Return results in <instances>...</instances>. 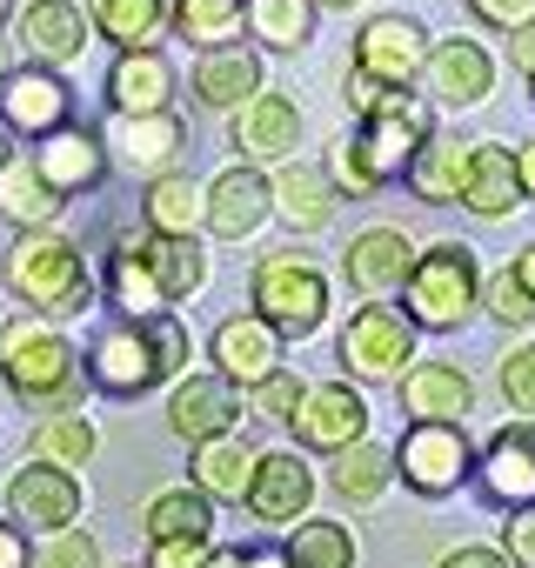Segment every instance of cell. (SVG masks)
Listing matches in <instances>:
<instances>
[{"instance_id": "ee69618b", "label": "cell", "mask_w": 535, "mask_h": 568, "mask_svg": "<svg viewBox=\"0 0 535 568\" xmlns=\"http://www.w3.org/2000/svg\"><path fill=\"white\" fill-rule=\"evenodd\" d=\"M28 568H101V541L88 528H61L28 541Z\"/></svg>"}, {"instance_id": "7a4b0ae2", "label": "cell", "mask_w": 535, "mask_h": 568, "mask_svg": "<svg viewBox=\"0 0 535 568\" xmlns=\"http://www.w3.org/2000/svg\"><path fill=\"white\" fill-rule=\"evenodd\" d=\"M0 382H8V395L21 408H34L41 422L48 415H74L81 388H88L81 382V348L41 315H21V322L0 328Z\"/></svg>"}, {"instance_id": "9f6ffc18", "label": "cell", "mask_w": 535, "mask_h": 568, "mask_svg": "<svg viewBox=\"0 0 535 568\" xmlns=\"http://www.w3.org/2000/svg\"><path fill=\"white\" fill-rule=\"evenodd\" d=\"M508 274L522 281V295L535 302V241H528V247H515V261H508Z\"/></svg>"}, {"instance_id": "ab89813d", "label": "cell", "mask_w": 535, "mask_h": 568, "mask_svg": "<svg viewBox=\"0 0 535 568\" xmlns=\"http://www.w3.org/2000/svg\"><path fill=\"white\" fill-rule=\"evenodd\" d=\"M275 555H282V568H355V535H349V521L322 515V521H295Z\"/></svg>"}, {"instance_id": "ffe728a7", "label": "cell", "mask_w": 535, "mask_h": 568, "mask_svg": "<svg viewBox=\"0 0 535 568\" xmlns=\"http://www.w3.org/2000/svg\"><path fill=\"white\" fill-rule=\"evenodd\" d=\"M268 221V174L261 168H221L214 181H201V234L214 241H248Z\"/></svg>"}, {"instance_id": "9a60e30c", "label": "cell", "mask_w": 535, "mask_h": 568, "mask_svg": "<svg viewBox=\"0 0 535 568\" xmlns=\"http://www.w3.org/2000/svg\"><path fill=\"white\" fill-rule=\"evenodd\" d=\"M81 475H68V468H48V462H28V468H14L8 475V521L21 528V535H61V528H74L81 521Z\"/></svg>"}, {"instance_id": "816d5d0a", "label": "cell", "mask_w": 535, "mask_h": 568, "mask_svg": "<svg viewBox=\"0 0 535 568\" xmlns=\"http://www.w3.org/2000/svg\"><path fill=\"white\" fill-rule=\"evenodd\" d=\"M342 101H349V114L362 121V114H369V108L382 101V88H375V81H369L362 68H349V74H342Z\"/></svg>"}, {"instance_id": "c3c4849f", "label": "cell", "mask_w": 535, "mask_h": 568, "mask_svg": "<svg viewBox=\"0 0 535 568\" xmlns=\"http://www.w3.org/2000/svg\"><path fill=\"white\" fill-rule=\"evenodd\" d=\"M502 561L508 568H535V501L502 521Z\"/></svg>"}, {"instance_id": "e0dca14e", "label": "cell", "mask_w": 535, "mask_h": 568, "mask_svg": "<svg viewBox=\"0 0 535 568\" xmlns=\"http://www.w3.org/2000/svg\"><path fill=\"white\" fill-rule=\"evenodd\" d=\"M28 168L41 174V187L54 194V201H81V194H94L101 181H108V148H101V128H54L48 141H34V154H28Z\"/></svg>"}, {"instance_id": "ac0fdd59", "label": "cell", "mask_w": 535, "mask_h": 568, "mask_svg": "<svg viewBox=\"0 0 535 568\" xmlns=\"http://www.w3.org/2000/svg\"><path fill=\"white\" fill-rule=\"evenodd\" d=\"M208 362H214L208 375L228 382V388L241 395V388H261L268 375L282 368V342L268 335V322H254V315L241 308V315L214 322V335H208Z\"/></svg>"}, {"instance_id": "4dcf8cb0", "label": "cell", "mask_w": 535, "mask_h": 568, "mask_svg": "<svg viewBox=\"0 0 535 568\" xmlns=\"http://www.w3.org/2000/svg\"><path fill=\"white\" fill-rule=\"evenodd\" d=\"M141 227L168 241H201V181L194 174H154L141 187Z\"/></svg>"}, {"instance_id": "e575fe53", "label": "cell", "mask_w": 535, "mask_h": 568, "mask_svg": "<svg viewBox=\"0 0 535 568\" xmlns=\"http://www.w3.org/2000/svg\"><path fill=\"white\" fill-rule=\"evenodd\" d=\"M462 168H468V141H455V134H435L415 161H408V174H402V187L415 194V201H428V207H448L455 194H462Z\"/></svg>"}, {"instance_id": "9c48e42d", "label": "cell", "mask_w": 535, "mask_h": 568, "mask_svg": "<svg viewBox=\"0 0 535 568\" xmlns=\"http://www.w3.org/2000/svg\"><path fill=\"white\" fill-rule=\"evenodd\" d=\"M349 68H362L382 94H415L422 68H428V28L408 14H375V21H362Z\"/></svg>"}, {"instance_id": "bcb514c9", "label": "cell", "mask_w": 535, "mask_h": 568, "mask_svg": "<svg viewBox=\"0 0 535 568\" xmlns=\"http://www.w3.org/2000/svg\"><path fill=\"white\" fill-rule=\"evenodd\" d=\"M322 174H329V187H335V201L349 194V201H375L382 187L369 181V168H362V154H355V134H342V141H329V161H322Z\"/></svg>"}, {"instance_id": "60d3db41", "label": "cell", "mask_w": 535, "mask_h": 568, "mask_svg": "<svg viewBox=\"0 0 535 568\" xmlns=\"http://www.w3.org/2000/svg\"><path fill=\"white\" fill-rule=\"evenodd\" d=\"M94 422L88 415H48V422H34V442H28V462H48V468H88L94 462Z\"/></svg>"}, {"instance_id": "94428289", "label": "cell", "mask_w": 535, "mask_h": 568, "mask_svg": "<svg viewBox=\"0 0 535 568\" xmlns=\"http://www.w3.org/2000/svg\"><path fill=\"white\" fill-rule=\"evenodd\" d=\"M8 68H14V61H8V41H0V81H8Z\"/></svg>"}, {"instance_id": "7dc6e473", "label": "cell", "mask_w": 535, "mask_h": 568, "mask_svg": "<svg viewBox=\"0 0 535 568\" xmlns=\"http://www.w3.org/2000/svg\"><path fill=\"white\" fill-rule=\"evenodd\" d=\"M214 561V535L194 541H148V568H208Z\"/></svg>"}, {"instance_id": "681fc988", "label": "cell", "mask_w": 535, "mask_h": 568, "mask_svg": "<svg viewBox=\"0 0 535 568\" xmlns=\"http://www.w3.org/2000/svg\"><path fill=\"white\" fill-rule=\"evenodd\" d=\"M468 14H475L482 28L515 34V28H528V21H535V0H468Z\"/></svg>"}, {"instance_id": "d4e9b609", "label": "cell", "mask_w": 535, "mask_h": 568, "mask_svg": "<svg viewBox=\"0 0 535 568\" xmlns=\"http://www.w3.org/2000/svg\"><path fill=\"white\" fill-rule=\"evenodd\" d=\"M21 41L34 54V68H54L68 74L81 54H88V14H81V0H28L21 8Z\"/></svg>"}, {"instance_id": "836d02e7", "label": "cell", "mask_w": 535, "mask_h": 568, "mask_svg": "<svg viewBox=\"0 0 535 568\" xmlns=\"http://www.w3.org/2000/svg\"><path fill=\"white\" fill-rule=\"evenodd\" d=\"M388 481H395V462H388V442H375V435H362L355 448L329 455V488H335L349 508L382 501V488H388Z\"/></svg>"}, {"instance_id": "7c38bea8", "label": "cell", "mask_w": 535, "mask_h": 568, "mask_svg": "<svg viewBox=\"0 0 535 568\" xmlns=\"http://www.w3.org/2000/svg\"><path fill=\"white\" fill-rule=\"evenodd\" d=\"M74 114V88L68 74L54 68H8V81H0V134L8 141H48L54 128H68Z\"/></svg>"}, {"instance_id": "74e56055", "label": "cell", "mask_w": 535, "mask_h": 568, "mask_svg": "<svg viewBox=\"0 0 535 568\" xmlns=\"http://www.w3.org/2000/svg\"><path fill=\"white\" fill-rule=\"evenodd\" d=\"M168 34L188 41L194 54L228 48L241 34V0H168Z\"/></svg>"}, {"instance_id": "680465c9", "label": "cell", "mask_w": 535, "mask_h": 568, "mask_svg": "<svg viewBox=\"0 0 535 568\" xmlns=\"http://www.w3.org/2000/svg\"><path fill=\"white\" fill-rule=\"evenodd\" d=\"M322 8H329V14H349V8H362V0H315V14H322Z\"/></svg>"}, {"instance_id": "5bb4252c", "label": "cell", "mask_w": 535, "mask_h": 568, "mask_svg": "<svg viewBox=\"0 0 535 568\" xmlns=\"http://www.w3.org/2000/svg\"><path fill=\"white\" fill-rule=\"evenodd\" d=\"M101 148H108V168H128V174L154 181V174H174V161L188 154V121L174 108H161V114H114L101 128Z\"/></svg>"}, {"instance_id": "e7e4bbea", "label": "cell", "mask_w": 535, "mask_h": 568, "mask_svg": "<svg viewBox=\"0 0 535 568\" xmlns=\"http://www.w3.org/2000/svg\"><path fill=\"white\" fill-rule=\"evenodd\" d=\"M528 101H535V74H528Z\"/></svg>"}, {"instance_id": "d6986e66", "label": "cell", "mask_w": 535, "mask_h": 568, "mask_svg": "<svg viewBox=\"0 0 535 568\" xmlns=\"http://www.w3.org/2000/svg\"><path fill=\"white\" fill-rule=\"evenodd\" d=\"M295 148H302V108L289 101V94H275V88H261L248 108H234V154H241V168H268V161H295Z\"/></svg>"}, {"instance_id": "f1b7e54d", "label": "cell", "mask_w": 535, "mask_h": 568, "mask_svg": "<svg viewBox=\"0 0 535 568\" xmlns=\"http://www.w3.org/2000/svg\"><path fill=\"white\" fill-rule=\"evenodd\" d=\"M268 214H275L282 227H295V234L329 227V214H335L329 174H322L315 161H282L275 174H268Z\"/></svg>"}, {"instance_id": "db71d44e", "label": "cell", "mask_w": 535, "mask_h": 568, "mask_svg": "<svg viewBox=\"0 0 535 568\" xmlns=\"http://www.w3.org/2000/svg\"><path fill=\"white\" fill-rule=\"evenodd\" d=\"M508 61H515V68H522V74H535V21H528V28H515V34H508Z\"/></svg>"}, {"instance_id": "7bdbcfd3", "label": "cell", "mask_w": 535, "mask_h": 568, "mask_svg": "<svg viewBox=\"0 0 535 568\" xmlns=\"http://www.w3.org/2000/svg\"><path fill=\"white\" fill-rule=\"evenodd\" d=\"M495 388H502V402L515 408V422H535V342L502 348V362H495Z\"/></svg>"}, {"instance_id": "6125c7cd", "label": "cell", "mask_w": 535, "mask_h": 568, "mask_svg": "<svg viewBox=\"0 0 535 568\" xmlns=\"http://www.w3.org/2000/svg\"><path fill=\"white\" fill-rule=\"evenodd\" d=\"M8 14H14V0H0V28H8Z\"/></svg>"}, {"instance_id": "44dd1931", "label": "cell", "mask_w": 535, "mask_h": 568, "mask_svg": "<svg viewBox=\"0 0 535 568\" xmlns=\"http://www.w3.org/2000/svg\"><path fill=\"white\" fill-rule=\"evenodd\" d=\"M161 415H168V435L201 448V442H221V435L241 428V395L228 382H214V375H181Z\"/></svg>"}, {"instance_id": "4316f807", "label": "cell", "mask_w": 535, "mask_h": 568, "mask_svg": "<svg viewBox=\"0 0 535 568\" xmlns=\"http://www.w3.org/2000/svg\"><path fill=\"white\" fill-rule=\"evenodd\" d=\"M455 207H468L475 221H508L522 207V181H515V148L502 141H468V168H462V194Z\"/></svg>"}, {"instance_id": "4fadbf2b", "label": "cell", "mask_w": 535, "mask_h": 568, "mask_svg": "<svg viewBox=\"0 0 535 568\" xmlns=\"http://www.w3.org/2000/svg\"><path fill=\"white\" fill-rule=\"evenodd\" d=\"M475 495L502 515L535 501V422H502L482 448H475Z\"/></svg>"}, {"instance_id": "d6a6232c", "label": "cell", "mask_w": 535, "mask_h": 568, "mask_svg": "<svg viewBox=\"0 0 535 568\" xmlns=\"http://www.w3.org/2000/svg\"><path fill=\"white\" fill-rule=\"evenodd\" d=\"M88 34H108L114 54H134V48H154L161 28H168V0H88Z\"/></svg>"}, {"instance_id": "f907efd6", "label": "cell", "mask_w": 535, "mask_h": 568, "mask_svg": "<svg viewBox=\"0 0 535 568\" xmlns=\"http://www.w3.org/2000/svg\"><path fill=\"white\" fill-rule=\"evenodd\" d=\"M435 568H508V561H502V548H488V541H462V548H448Z\"/></svg>"}, {"instance_id": "603a6c76", "label": "cell", "mask_w": 535, "mask_h": 568, "mask_svg": "<svg viewBox=\"0 0 535 568\" xmlns=\"http://www.w3.org/2000/svg\"><path fill=\"white\" fill-rule=\"evenodd\" d=\"M188 94H194L208 114H234V108H248V101L261 94V54H254L248 41H228V48L194 54V68H188Z\"/></svg>"}, {"instance_id": "d590c367", "label": "cell", "mask_w": 535, "mask_h": 568, "mask_svg": "<svg viewBox=\"0 0 535 568\" xmlns=\"http://www.w3.org/2000/svg\"><path fill=\"white\" fill-rule=\"evenodd\" d=\"M61 207H68V201H54V194L41 187V174H34L21 154H8V161H0V214L14 221V234L54 227V221H61Z\"/></svg>"}, {"instance_id": "484cf974", "label": "cell", "mask_w": 535, "mask_h": 568, "mask_svg": "<svg viewBox=\"0 0 535 568\" xmlns=\"http://www.w3.org/2000/svg\"><path fill=\"white\" fill-rule=\"evenodd\" d=\"M101 101H108V114H161V108H174V68H168V54L161 48L114 54L108 81H101Z\"/></svg>"}, {"instance_id": "1f68e13d", "label": "cell", "mask_w": 535, "mask_h": 568, "mask_svg": "<svg viewBox=\"0 0 535 568\" xmlns=\"http://www.w3.org/2000/svg\"><path fill=\"white\" fill-rule=\"evenodd\" d=\"M248 468H254V448L241 442V435H221V442H201V448H188V488L201 495V501H241V488H248Z\"/></svg>"}, {"instance_id": "8d00e7d4", "label": "cell", "mask_w": 535, "mask_h": 568, "mask_svg": "<svg viewBox=\"0 0 535 568\" xmlns=\"http://www.w3.org/2000/svg\"><path fill=\"white\" fill-rule=\"evenodd\" d=\"M141 234H148V227H141ZM148 267H154V281H161V302H168V308L208 288V247H201V241L148 234Z\"/></svg>"}, {"instance_id": "6da1fadb", "label": "cell", "mask_w": 535, "mask_h": 568, "mask_svg": "<svg viewBox=\"0 0 535 568\" xmlns=\"http://www.w3.org/2000/svg\"><path fill=\"white\" fill-rule=\"evenodd\" d=\"M181 368H188V328L174 308H161L148 322L108 315L81 348V382L108 402H141L161 382H181Z\"/></svg>"}, {"instance_id": "7402d4cb", "label": "cell", "mask_w": 535, "mask_h": 568, "mask_svg": "<svg viewBox=\"0 0 535 568\" xmlns=\"http://www.w3.org/2000/svg\"><path fill=\"white\" fill-rule=\"evenodd\" d=\"M342 267H349V288H355L362 302H388V295H402V281H408V267H415V241H408L402 227H362V234L349 241Z\"/></svg>"}, {"instance_id": "5b68a950", "label": "cell", "mask_w": 535, "mask_h": 568, "mask_svg": "<svg viewBox=\"0 0 535 568\" xmlns=\"http://www.w3.org/2000/svg\"><path fill=\"white\" fill-rule=\"evenodd\" d=\"M329 308H335V288H329L322 261H309V254H261L254 261V274H248V315L268 322V335H275L282 348L322 335Z\"/></svg>"}, {"instance_id": "83f0119b", "label": "cell", "mask_w": 535, "mask_h": 568, "mask_svg": "<svg viewBox=\"0 0 535 568\" xmlns=\"http://www.w3.org/2000/svg\"><path fill=\"white\" fill-rule=\"evenodd\" d=\"M108 308H114L121 322H148V315L168 308V302H161V281H154V267H148V234H141V227L114 234V247H108Z\"/></svg>"}, {"instance_id": "f6af8a7d", "label": "cell", "mask_w": 535, "mask_h": 568, "mask_svg": "<svg viewBox=\"0 0 535 568\" xmlns=\"http://www.w3.org/2000/svg\"><path fill=\"white\" fill-rule=\"evenodd\" d=\"M302 388H309V382H302L295 368H275L261 388H248V408H241V415H254V422H282V428H289V415L302 408Z\"/></svg>"}, {"instance_id": "ba28073f", "label": "cell", "mask_w": 535, "mask_h": 568, "mask_svg": "<svg viewBox=\"0 0 535 568\" xmlns=\"http://www.w3.org/2000/svg\"><path fill=\"white\" fill-rule=\"evenodd\" d=\"M335 355H342V368H349L355 388H362V382H402L408 362H415V328L402 322V308H388V302H362V308L342 322Z\"/></svg>"}, {"instance_id": "f35d334b", "label": "cell", "mask_w": 535, "mask_h": 568, "mask_svg": "<svg viewBox=\"0 0 535 568\" xmlns=\"http://www.w3.org/2000/svg\"><path fill=\"white\" fill-rule=\"evenodd\" d=\"M141 528H148V541H194V535H214V501H201L194 488H161V495H148Z\"/></svg>"}, {"instance_id": "8992f818", "label": "cell", "mask_w": 535, "mask_h": 568, "mask_svg": "<svg viewBox=\"0 0 535 568\" xmlns=\"http://www.w3.org/2000/svg\"><path fill=\"white\" fill-rule=\"evenodd\" d=\"M428 141H435V108H428L422 94H382V101L355 121V154H362V168H369L375 187L402 181L408 161H415Z\"/></svg>"}, {"instance_id": "277c9868", "label": "cell", "mask_w": 535, "mask_h": 568, "mask_svg": "<svg viewBox=\"0 0 535 568\" xmlns=\"http://www.w3.org/2000/svg\"><path fill=\"white\" fill-rule=\"evenodd\" d=\"M475 295H482V261L468 241H428L415 247V267L402 281V322L415 335H455L475 322Z\"/></svg>"}, {"instance_id": "f5cc1de1", "label": "cell", "mask_w": 535, "mask_h": 568, "mask_svg": "<svg viewBox=\"0 0 535 568\" xmlns=\"http://www.w3.org/2000/svg\"><path fill=\"white\" fill-rule=\"evenodd\" d=\"M0 568H28V535L14 521H0Z\"/></svg>"}, {"instance_id": "6f0895ef", "label": "cell", "mask_w": 535, "mask_h": 568, "mask_svg": "<svg viewBox=\"0 0 535 568\" xmlns=\"http://www.w3.org/2000/svg\"><path fill=\"white\" fill-rule=\"evenodd\" d=\"M515 181H522V201H535V141L515 148Z\"/></svg>"}, {"instance_id": "f546056e", "label": "cell", "mask_w": 535, "mask_h": 568, "mask_svg": "<svg viewBox=\"0 0 535 568\" xmlns=\"http://www.w3.org/2000/svg\"><path fill=\"white\" fill-rule=\"evenodd\" d=\"M315 0H241V34L254 54H302L315 41Z\"/></svg>"}, {"instance_id": "cb8c5ba5", "label": "cell", "mask_w": 535, "mask_h": 568, "mask_svg": "<svg viewBox=\"0 0 535 568\" xmlns=\"http://www.w3.org/2000/svg\"><path fill=\"white\" fill-rule=\"evenodd\" d=\"M395 388H402V415H408V422L462 428L468 408H475V382H468V368H455V362H408V375H402Z\"/></svg>"}, {"instance_id": "11a10c76", "label": "cell", "mask_w": 535, "mask_h": 568, "mask_svg": "<svg viewBox=\"0 0 535 568\" xmlns=\"http://www.w3.org/2000/svg\"><path fill=\"white\" fill-rule=\"evenodd\" d=\"M234 568H282V555L268 541H248V548H234Z\"/></svg>"}, {"instance_id": "30bf717a", "label": "cell", "mask_w": 535, "mask_h": 568, "mask_svg": "<svg viewBox=\"0 0 535 568\" xmlns=\"http://www.w3.org/2000/svg\"><path fill=\"white\" fill-rule=\"evenodd\" d=\"M289 435H295V455H342L369 435V402L355 382H309L302 388V408L289 415Z\"/></svg>"}, {"instance_id": "be15d7a7", "label": "cell", "mask_w": 535, "mask_h": 568, "mask_svg": "<svg viewBox=\"0 0 535 568\" xmlns=\"http://www.w3.org/2000/svg\"><path fill=\"white\" fill-rule=\"evenodd\" d=\"M8 154H14V148H8V134H0V161H8Z\"/></svg>"}, {"instance_id": "91938a15", "label": "cell", "mask_w": 535, "mask_h": 568, "mask_svg": "<svg viewBox=\"0 0 535 568\" xmlns=\"http://www.w3.org/2000/svg\"><path fill=\"white\" fill-rule=\"evenodd\" d=\"M208 568H234V548H214V561Z\"/></svg>"}, {"instance_id": "52a82bcc", "label": "cell", "mask_w": 535, "mask_h": 568, "mask_svg": "<svg viewBox=\"0 0 535 568\" xmlns=\"http://www.w3.org/2000/svg\"><path fill=\"white\" fill-rule=\"evenodd\" d=\"M388 462H395V481H402L408 495L442 501V495L468 488V475H475V442H468V428L408 422V435L388 448Z\"/></svg>"}, {"instance_id": "8fae6325", "label": "cell", "mask_w": 535, "mask_h": 568, "mask_svg": "<svg viewBox=\"0 0 535 568\" xmlns=\"http://www.w3.org/2000/svg\"><path fill=\"white\" fill-rule=\"evenodd\" d=\"M309 501H315V468H309V455H295V448H261V455H254L248 488H241V508H248L261 528H295V521H309Z\"/></svg>"}, {"instance_id": "b9f144b4", "label": "cell", "mask_w": 535, "mask_h": 568, "mask_svg": "<svg viewBox=\"0 0 535 568\" xmlns=\"http://www.w3.org/2000/svg\"><path fill=\"white\" fill-rule=\"evenodd\" d=\"M475 308H482L495 328H535V302L522 295V281H515L508 267L482 274V295H475Z\"/></svg>"}, {"instance_id": "3957f363", "label": "cell", "mask_w": 535, "mask_h": 568, "mask_svg": "<svg viewBox=\"0 0 535 568\" xmlns=\"http://www.w3.org/2000/svg\"><path fill=\"white\" fill-rule=\"evenodd\" d=\"M8 295L28 302V315L41 322H68V315H88L94 302V267H88V247L61 227H34V234H14L8 261Z\"/></svg>"}, {"instance_id": "2e32d148", "label": "cell", "mask_w": 535, "mask_h": 568, "mask_svg": "<svg viewBox=\"0 0 535 568\" xmlns=\"http://www.w3.org/2000/svg\"><path fill=\"white\" fill-rule=\"evenodd\" d=\"M495 54L482 48V41H468V34H442V41H428V68H422V101L428 108H482L488 94H495Z\"/></svg>"}]
</instances>
